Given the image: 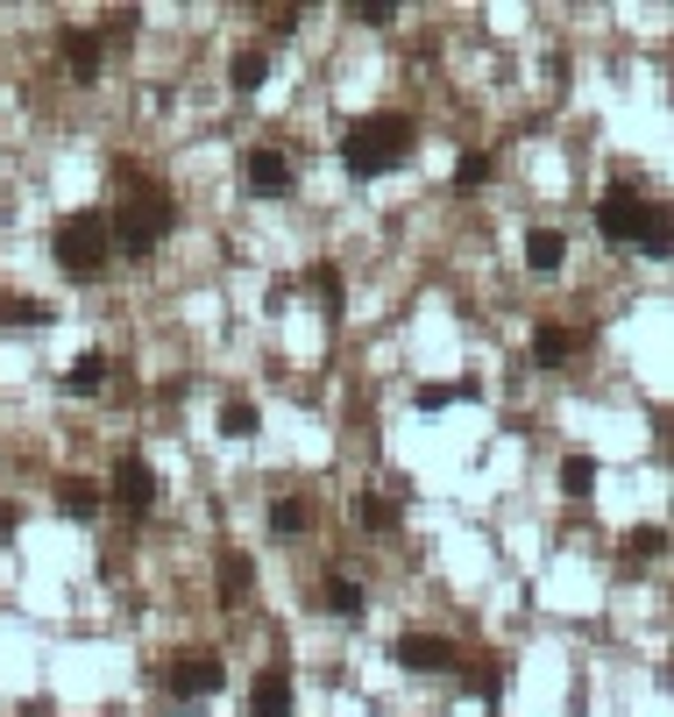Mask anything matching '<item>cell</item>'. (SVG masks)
I'll return each instance as SVG.
<instances>
[{
  "mask_svg": "<svg viewBox=\"0 0 674 717\" xmlns=\"http://www.w3.org/2000/svg\"><path fill=\"white\" fill-rule=\"evenodd\" d=\"M114 185H122V214L107 220V242L128 249V257H149V249L171 235V220H178L171 192H163L149 171H128V163H114Z\"/></svg>",
  "mask_w": 674,
  "mask_h": 717,
  "instance_id": "1",
  "label": "cell"
},
{
  "mask_svg": "<svg viewBox=\"0 0 674 717\" xmlns=\"http://www.w3.org/2000/svg\"><path fill=\"white\" fill-rule=\"evenodd\" d=\"M404 157H412V122H404V114H369V122H355L349 136H341V163H349L355 178H384V171H398Z\"/></svg>",
  "mask_w": 674,
  "mask_h": 717,
  "instance_id": "2",
  "label": "cell"
},
{
  "mask_svg": "<svg viewBox=\"0 0 674 717\" xmlns=\"http://www.w3.org/2000/svg\"><path fill=\"white\" fill-rule=\"evenodd\" d=\"M50 257L65 263L71 277H100V271H107V257H114L107 220H100V214H71V220H57V228H50Z\"/></svg>",
  "mask_w": 674,
  "mask_h": 717,
  "instance_id": "3",
  "label": "cell"
},
{
  "mask_svg": "<svg viewBox=\"0 0 674 717\" xmlns=\"http://www.w3.org/2000/svg\"><path fill=\"white\" fill-rule=\"evenodd\" d=\"M639 220H647V200H639V185H610L604 200H596V228H604L610 242H625V249H632Z\"/></svg>",
  "mask_w": 674,
  "mask_h": 717,
  "instance_id": "4",
  "label": "cell"
},
{
  "mask_svg": "<svg viewBox=\"0 0 674 717\" xmlns=\"http://www.w3.org/2000/svg\"><path fill=\"white\" fill-rule=\"evenodd\" d=\"M391 661L412 668V675H447V668H455V647H447L441 633H404L391 647Z\"/></svg>",
  "mask_w": 674,
  "mask_h": 717,
  "instance_id": "5",
  "label": "cell"
},
{
  "mask_svg": "<svg viewBox=\"0 0 674 717\" xmlns=\"http://www.w3.org/2000/svg\"><path fill=\"white\" fill-rule=\"evenodd\" d=\"M249 192H256V200H284V192H292V157H284L277 143L249 149Z\"/></svg>",
  "mask_w": 674,
  "mask_h": 717,
  "instance_id": "6",
  "label": "cell"
},
{
  "mask_svg": "<svg viewBox=\"0 0 674 717\" xmlns=\"http://www.w3.org/2000/svg\"><path fill=\"white\" fill-rule=\"evenodd\" d=\"M114 504H128V512H149V504H157V469H149L142 455L114 462Z\"/></svg>",
  "mask_w": 674,
  "mask_h": 717,
  "instance_id": "7",
  "label": "cell"
},
{
  "mask_svg": "<svg viewBox=\"0 0 674 717\" xmlns=\"http://www.w3.org/2000/svg\"><path fill=\"white\" fill-rule=\"evenodd\" d=\"M220 682H228V668H220L214 653H178L171 661V690L178 696H214Z\"/></svg>",
  "mask_w": 674,
  "mask_h": 717,
  "instance_id": "8",
  "label": "cell"
},
{
  "mask_svg": "<svg viewBox=\"0 0 674 717\" xmlns=\"http://www.w3.org/2000/svg\"><path fill=\"white\" fill-rule=\"evenodd\" d=\"M249 710L256 717H292V675H284V668H263V675L249 682Z\"/></svg>",
  "mask_w": 674,
  "mask_h": 717,
  "instance_id": "9",
  "label": "cell"
},
{
  "mask_svg": "<svg viewBox=\"0 0 674 717\" xmlns=\"http://www.w3.org/2000/svg\"><path fill=\"white\" fill-rule=\"evenodd\" d=\"M100 50H107V36H93V29H71L65 36V71L79 86H93L100 79Z\"/></svg>",
  "mask_w": 674,
  "mask_h": 717,
  "instance_id": "10",
  "label": "cell"
},
{
  "mask_svg": "<svg viewBox=\"0 0 674 717\" xmlns=\"http://www.w3.org/2000/svg\"><path fill=\"white\" fill-rule=\"evenodd\" d=\"M249 582H256V561H249V555H220V604H242V596H249Z\"/></svg>",
  "mask_w": 674,
  "mask_h": 717,
  "instance_id": "11",
  "label": "cell"
},
{
  "mask_svg": "<svg viewBox=\"0 0 674 717\" xmlns=\"http://www.w3.org/2000/svg\"><path fill=\"white\" fill-rule=\"evenodd\" d=\"M320 604L334 611V618H363V582H355V576H327Z\"/></svg>",
  "mask_w": 674,
  "mask_h": 717,
  "instance_id": "12",
  "label": "cell"
},
{
  "mask_svg": "<svg viewBox=\"0 0 674 717\" xmlns=\"http://www.w3.org/2000/svg\"><path fill=\"white\" fill-rule=\"evenodd\" d=\"M568 355H575V334H568V327H539L533 334V363L539 369H561Z\"/></svg>",
  "mask_w": 674,
  "mask_h": 717,
  "instance_id": "13",
  "label": "cell"
},
{
  "mask_svg": "<svg viewBox=\"0 0 674 717\" xmlns=\"http://www.w3.org/2000/svg\"><path fill=\"white\" fill-rule=\"evenodd\" d=\"M57 512H65V519H93L100 512V483H85V476L57 483Z\"/></svg>",
  "mask_w": 674,
  "mask_h": 717,
  "instance_id": "14",
  "label": "cell"
},
{
  "mask_svg": "<svg viewBox=\"0 0 674 717\" xmlns=\"http://www.w3.org/2000/svg\"><path fill=\"white\" fill-rule=\"evenodd\" d=\"M256 426H263L256 398H228V406H220V433H228V441H249Z\"/></svg>",
  "mask_w": 674,
  "mask_h": 717,
  "instance_id": "15",
  "label": "cell"
},
{
  "mask_svg": "<svg viewBox=\"0 0 674 717\" xmlns=\"http://www.w3.org/2000/svg\"><path fill=\"white\" fill-rule=\"evenodd\" d=\"M632 249H647V257H653V263H661V257H667V249H674V242H667V206H647V220H639V235H632Z\"/></svg>",
  "mask_w": 674,
  "mask_h": 717,
  "instance_id": "16",
  "label": "cell"
},
{
  "mask_svg": "<svg viewBox=\"0 0 674 717\" xmlns=\"http://www.w3.org/2000/svg\"><path fill=\"white\" fill-rule=\"evenodd\" d=\"M561 257H568V242L553 228H533L526 235V263H533V271H561Z\"/></svg>",
  "mask_w": 674,
  "mask_h": 717,
  "instance_id": "17",
  "label": "cell"
},
{
  "mask_svg": "<svg viewBox=\"0 0 674 717\" xmlns=\"http://www.w3.org/2000/svg\"><path fill=\"white\" fill-rule=\"evenodd\" d=\"M561 490H568V498H590V490H596V455H568L561 462Z\"/></svg>",
  "mask_w": 674,
  "mask_h": 717,
  "instance_id": "18",
  "label": "cell"
},
{
  "mask_svg": "<svg viewBox=\"0 0 674 717\" xmlns=\"http://www.w3.org/2000/svg\"><path fill=\"white\" fill-rule=\"evenodd\" d=\"M228 79L242 86V93H256V86L270 79V57H263V50H242V57H235V65H228Z\"/></svg>",
  "mask_w": 674,
  "mask_h": 717,
  "instance_id": "19",
  "label": "cell"
},
{
  "mask_svg": "<svg viewBox=\"0 0 674 717\" xmlns=\"http://www.w3.org/2000/svg\"><path fill=\"white\" fill-rule=\"evenodd\" d=\"M355 519H363L369 533H391L398 526V504L391 498H355Z\"/></svg>",
  "mask_w": 674,
  "mask_h": 717,
  "instance_id": "20",
  "label": "cell"
},
{
  "mask_svg": "<svg viewBox=\"0 0 674 717\" xmlns=\"http://www.w3.org/2000/svg\"><path fill=\"white\" fill-rule=\"evenodd\" d=\"M65 384H71V391H100V384H107V355H79Z\"/></svg>",
  "mask_w": 674,
  "mask_h": 717,
  "instance_id": "21",
  "label": "cell"
},
{
  "mask_svg": "<svg viewBox=\"0 0 674 717\" xmlns=\"http://www.w3.org/2000/svg\"><path fill=\"white\" fill-rule=\"evenodd\" d=\"M270 533H284V540H292V533H306V504H298V498H277V504H270Z\"/></svg>",
  "mask_w": 674,
  "mask_h": 717,
  "instance_id": "22",
  "label": "cell"
},
{
  "mask_svg": "<svg viewBox=\"0 0 674 717\" xmlns=\"http://www.w3.org/2000/svg\"><path fill=\"white\" fill-rule=\"evenodd\" d=\"M455 398H476V384L461 377V384H426L419 391V412H441V406H455Z\"/></svg>",
  "mask_w": 674,
  "mask_h": 717,
  "instance_id": "23",
  "label": "cell"
},
{
  "mask_svg": "<svg viewBox=\"0 0 674 717\" xmlns=\"http://www.w3.org/2000/svg\"><path fill=\"white\" fill-rule=\"evenodd\" d=\"M0 320H8V327H43V320H50V306H36V298H8Z\"/></svg>",
  "mask_w": 674,
  "mask_h": 717,
  "instance_id": "24",
  "label": "cell"
},
{
  "mask_svg": "<svg viewBox=\"0 0 674 717\" xmlns=\"http://www.w3.org/2000/svg\"><path fill=\"white\" fill-rule=\"evenodd\" d=\"M483 178H490V157H476V149H469V157H455V192H476Z\"/></svg>",
  "mask_w": 674,
  "mask_h": 717,
  "instance_id": "25",
  "label": "cell"
},
{
  "mask_svg": "<svg viewBox=\"0 0 674 717\" xmlns=\"http://www.w3.org/2000/svg\"><path fill=\"white\" fill-rule=\"evenodd\" d=\"M349 14H355V22H369V29H391L398 22V0H355Z\"/></svg>",
  "mask_w": 674,
  "mask_h": 717,
  "instance_id": "26",
  "label": "cell"
},
{
  "mask_svg": "<svg viewBox=\"0 0 674 717\" xmlns=\"http://www.w3.org/2000/svg\"><path fill=\"white\" fill-rule=\"evenodd\" d=\"M320 298H327V312H334V320H341V271H334V263H327V271H320Z\"/></svg>",
  "mask_w": 674,
  "mask_h": 717,
  "instance_id": "27",
  "label": "cell"
},
{
  "mask_svg": "<svg viewBox=\"0 0 674 717\" xmlns=\"http://www.w3.org/2000/svg\"><path fill=\"white\" fill-rule=\"evenodd\" d=\"M625 547H632V555H661V547H667V533H661V526H647V533H632Z\"/></svg>",
  "mask_w": 674,
  "mask_h": 717,
  "instance_id": "28",
  "label": "cell"
}]
</instances>
